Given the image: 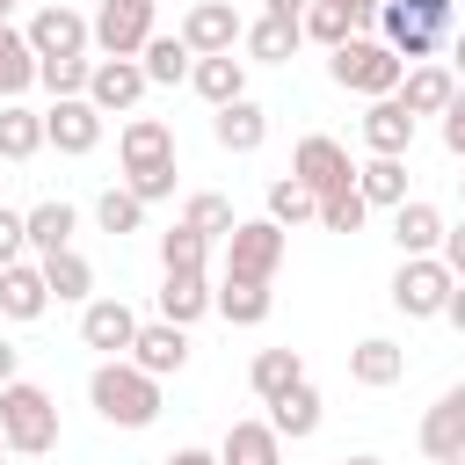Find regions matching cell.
I'll return each mask as SVG.
<instances>
[{
  "mask_svg": "<svg viewBox=\"0 0 465 465\" xmlns=\"http://www.w3.org/2000/svg\"><path fill=\"white\" fill-rule=\"evenodd\" d=\"M36 44H29V29H7L0 22V94H22L29 80H36Z\"/></svg>",
  "mask_w": 465,
  "mask_h": 465,
  "instance_id": "obj_32",
  "label": "cell"
},
{
  "mask_svg": "<svg viewBox=\"0 0 465 465\" xmlns=\"http://www.w3.org/2000/svg\"><path fill=\"white\" fill-rule=\"evenodd\" d=\"M247 36V22L232 15V0H196L189 15H182V44L196 51V58H211V51H232Z\"/></svg>",
  "mask_w": 465,
  "mask_h": 465,
  "instance_id": "obj_11",
  "label": "cell"
},
{
  "mask_svg": "<svg viewBox=\"0 0 465 465\" xmlns=\"http://www.w3.org/2000/svg\"><path fill=\"white\" fill-rule=\"evenodd\" d=\"M153 80H145V65L138 58H94V73H87V102L102 109V116H116V109H138V94H145Z\"/></svg>",
  "mask_w": 465,
  "mask_h": 465,
  "instance_id": "obj_12",
  "label": "cell"
},
{
  "mask_svg": "<svg viewBox=\"0 0 465 465\" xmlns=\"http://www.w3.org/2000/svg\"><path fill=\"white\" fill-rule=\"evenodd\" d=\"M443 320H450V327H458V334H465V276H458V283H450V305H443Z\"/></svg>",
  "mask_w": 465,
  "mask_h": 465,
  "instance_id": "obj_47",
  "label": "cell"
},
{
  "mask_svg": "<svg viewBox=\"0 0 465 465\" xmlns=\"http://www.w3.org/2000/svg\"><path fill=\"white\" fill-rule=\"evenodd\" d=\"M189 87H196L211 109H225V102H240V94H247V58H232V51H211V58H196Z\"/></svg>",
  "mask_w": 465,
  "mask_h": 465,
  "instance_id": "obj_22",
  "label": "cell"
},
{
  "mask_svg": "<svg viewBox=\"0 0 465 465\" xmlns=\"http://www.w3.org/2000/svg\"><path fill=\"white\" fill-rule=\"evenodd\" d=\"M87 73H94V58H44L36 65V80L51 94H87Z\"/></svg>",
  "mask_w": 465,
  "mask_h": 465,
  "instance_id": "obj_42",
  "label": "cell"
},
{
  "mask_svg": "<svg viewBox=\"0 0 465 465\" xmlns=\"http://www.w3.org/2000/svg\"><path fill=\"white\" fill-rule=\"evenodd\" d=\"M15 7H22V0H0V22H7V15H15Z\"/></svg>",
  "mask_w": 465,
  "mask_h": 465,
  "instance_id": "obj_53",
  "label": "cell"
},
{
  "mask_svg": "<svg viewBox=\"0 0 465 465\" xmlns=\"http://www.w3.org/2000/svg\"><path fill=\"white\" fill-rule=\"evenodd\" d=\"M291 174L312 189V196H327V189H349L356 182V167H349V153L327 138V131H312V138H298V153H291Z\"/></svg>",
  "mask_w": 465,
  "mask_h": 465,
  "instance_id": "obj_10",
  "label": "cell"
},
{
  "mask_svg": "<svg viewBox=\"0 0 465 465\" xmlns=\"http://www.w3.org/2000/svg\"><path fill=\"white\" fill-rule=\"evenodd\" d=\"M240 44H247V58H262V65H283V58L305 44V29H298L291 15H262V22H254Z\"/></svg>",
  "mask_w": 465,
  "mask_h": 465,
  "instance_id": "obj_28",
  "label": "cell"
},
{
  "mask_svg": "<svg viewBox=\"0 0 465 465\" xmlns=\"http://www.w3.org/2000/svg\"><path fill=\"white\" fill-rule=\"evenodd\" d=\"M44 283H51V298H87L94 291V269H87V254L58 247V254H44Z\"/></svg>",
  "mask_w": 465,
  "mask_h": 465,
  "instance_id": "obj_37",
  "label": "cell"
},
{
  "mask_svg": "<svg viewBox=\"0 0 465 465\" xmlns=\"http://www.w3.org/2000/svg\"><path fill=\"white\" fill-rule=\"evenodd\" d=\"M160 465H218V450H167Z\"/></svg>",
  "mask_w": 465,
  "mask_h": 465,
  "instance_id": "obj_48",
  "label": "cell"
},
{
  "mask_svg": "<svg viewBox=\"0 0 465 465\" xmlns=\"http://www.w3.org/2000/svg\"><path fill=\"white\" fill-rule=\"evenodd\" d=\"M436 465H465V458H436Z\"/></svg>",
  "mask_w": 465,
  "mask_h": 465,
  "instance_id": "obj_55",
  "label": "cell"
},
{
  "mask_svg": "<svg viewBox=\"0 0 465 465\" xmlns=\"http://www.w3.org/2000/svg\"><path fill=\"white\" fill-rule=\"evenodd\" d=\"M458 189H465V174H458Z\"/></svg>",
  "mask_w": 465,
  "mask_h": 465,
  "instance_id": "obj_58",
  "label": "cell"
},
{
  "mask_svg": "<svg viewBox=\"0 0 465 465\" xmlns=\"http://www.w3.org/2000/svg\"><path fill=\"white\" fill-rule=\"evenodd\" d=\"M363 218H371V203H363V189H356V182L320 196V225H327V232H356Z\"/></svg>",
  "mask_w": 465,
  "mask_h": 465,
  "instance_id": "obj_41",
  "label": "cell"
},
{
  "mask_svg": "<svg viewBox=\"0 0 465 465\" xmlns=\"http://www.w3.org/2000/svg\"><path fill=\"white\" fill-rule=\"evenodd\" d=\"M421 450H429V458H465V385H450V392L421 414Z\"/></svg>",
  "mask_w": 465,
  "mask_h": 465,
  "instance_id": "obj_17",
  "label": "cell"
},
{
  "mask_svg": "<svg viewBox=\"0 0 465 465\" xmlns=\"http://www.w3.org/2000/svg\"><path fill=\"white\" fill-rule=\"evenodd\" d=\"M436 254L450 262V276H465V225H443V247Z\"/></svg>",
  "mask_w": 465,
  "mask_h": 465,
  "instance_id": "obj_46",
  "label": "cell"
},
{
  "mask_svg": "<svg viewBox=\"0 0 465 465\" xmlns=\"http://www.w3.org/2000/svg\"><path fill=\"white\" fill-rule=\"evenodd\" d=\"M334 465H349V458H334Z\"/></svg>",
  "mask_w": 465,
  "mask_h": 465,
  "instance_id": "obj_56",
  "label": "cell"
},
{
  "mask_svg": "<svg viewBox=\"0 0 465 465\" xmlns=\"http://www.w3.org/2000/svg\"><path fill=\"white\" fill-rule=\"evenodd\" d=\"M22 247H29V211H7L0 203V269L22 262Z\"/></svg>",
  "mask_w": 465,
  "mask_h": 465,
  "instance_id": "obj_43",
  "label": "cell"
},
{
  "mask_svg": "<svg viewBox=\"0 0 465 465\" xmlns=\"http://www.w3.org/2000/svg\"><path fill=\"white\" fill-rule=\"evenodd\" d=\"M94 44H102V58H138L153 44V0H102L94 7Z\"/></svg>",
  "mask_w": 465,
  "mask_h": 465,
  "instance_id": "obj_7",
  "label": "cell"
},
{
  "mask_svg": "<svg viewBox=\"0 0 465 465\" xmlns=\"http://www.w3.org/2000/svg\"><path fill=\"white\" fill-rule=\"evenodd\" d=\"M51 138H44V116L36 109H22V102H7L0 109V160H36Z\"/></svg>",
  "mask_w": 465,
  "mask_h": 465,
  "instance_id": "obj_30",
  "label": "cell"
},
{
  "mask_svg": "<svg viewBox=\"0 0 465 465\" xmlns=\"http://www.w3.org/2000/svg\"><path fill=\"white\" fill-rule=\"evenodd\" d=\"M450 73H458V80H465V29H458V36H450Z\"/></svg>",
  "mask_w": 465,
  "mask_h": 465,
  "instance_id": "obj_52",
  "label": "cell"
},
{
  "mask_svg": "<svg viewBox=\"0 0 465 465\" xmlns=\"http://www.w3.org/2000/svg\"><path fill=\"white\" fill-rule=\"evenodd\" d=\"M218 465H283V436L269 421H232L218 443Z\"/></svg>",
  "mask_w": 465,
  "mask_h": 465,
  "instance_id": "obj_24",
  "label": "cell"
},
{
  "mask_svg": "<svg viewBox=\"0 0 465 465\" xmlns=\"http://www.w3.org/2000/svg\"><path fill=\"white\" fill-rule=\"evenodd\" d=\"M298 378H305V356H298V349H262V356H254V371H247V385H254L262 400L291 392Z\"/></svg>",
  "mask_w": 465,
  "mask_h": 465,
  "instance_id": "obj_33",
  "label": "cell"
},
{
  "mask_svg": "<svg viewBox=\"0 0 465 465\" xmlns=\"http://www.w3.org/2000/svg\"><path fill=\"white\" fill-rule=\"evenodd\" d=\"M15 363H22V349H15V341H0V385H15Z\"/></svg>",
  "mask_w": 465,
  "mask_h": 465,
  "instance_id": "obj_50",
  "label": "cell"
},
{
  "mask_svg": "<svg viewBox=\"0 0 465 465\" xmlns=\"http://www.w3.org/2000/svg\"><path fill=\"white\" fill-rule=\"evenodd\" d=\"M131 189L145 203H160V196H174V167H145V174H131Z\"/></svg>",
  "mask_w": 465,
  "mask_h": 465,
  "instance_id": "obj_44",
  "label": "cell"
},
{
  "mask_svg": "<svg viewBox=\"0 0 465 465\" xmlns=\"http://www.w3.org/2000/svg\"><path fill=\"white\" fill-rule=\"evenodd\" d=\"M44 138H51L58 153H94V145H102V109H94L87 94H58V102L44 109Z\"/></svg>",
  "mask_w": 465,
  "mask_h": 465,
  "instance_id": "obj_9",
  "label": "cell"
},
{
  "mask_svg": "<svg viewBox=\"0 0 465 465\" xmlns=\"http://www.w3.org/2000/svg\"><path fill=\"white\" fill-rule=\"evenodd\" d=\"M0 436H7L15 458H44V450H58V407H51V392L29 385V378L0 385Z\"/></svg>",
  "mask_w": 465,
  "mask_h": 465,
  "instance_id": "obj_4",
  "label": "cell"
},
{
  "mask_svg": "<svg viewBox=\"0 0 465 465\" xmlns=\"http://www.w3.org/2000/svg\"><path fill=\"white\" fill-rule=\"evenodd\" d=\"M182 218H189L203 240H232V225H240V218H232V203H225V196H211V189H196Z\"/></svg>",
  "mask_w": 465,
  "mask_h": 465,
  "instance_id": "obj_40",
  "label": "cell"
},
{
  "mask_svg": "<svg viewBox=\"0 0 465 465\" xmlns=\"http://www.w3.org/2000/svg\"><path fill=\"white\" fill-rule=\"evenodd\" d=\"M356 189H363V203H407V160L400 153H371L356 167Z\"/></svg>",
  "mask_w": 465,
  "mask_h": 465,
  "instance_id": "obj_29",
  "label": "cell"
},
{
  "mask_svg": "<svg viewBox=\"0 0 465 465\" xmlns=\"http://www.w3.org/2000/svg\"><path fill=\"white\" fill-rule=\"evenodd\" d=\"M203 254H211V240H203L189 218L160 232V269H203Z\"/></svg>",
  "mask_w": 465,
  "mask_h": 465,
  "instance_id": "obj_39",
  "label": "cell"
},
{
  "mask_svg": "<svg viewBox=\"0 0 465 465\" xmlns=\"http://www.w3.org/2000/svg\"><path fill=\"white\" fill-rule=\"evenodd\" d=\"M283 247H291V232H283L276 218H240V225H232V240H225V276L269 283V276L283 269Z\"/></svg>",
  "mask_w": 465,
  "mask_h": 465,
  "instance_id": "obj_6",
  "label": "cell"
},
{
  "mask_svg": "<svg viewBox=\"0 0 465 465\" xmlns=\"http://www.w3.org/2000/svg\"><path fill=\"white\" fill-rule=\"evenodd\" d=\"M269 305H276V298H269V283H247V276H225V283H218V312H225L232 327H262V320H269Z\"/></svg>",
  "mask_w": 465,
  "mask_h": 465,
  "instance_id": "obj_31",
  "label": "cell"
},
{
  "mask_svg": "<svg viewBox=\"0 0 465 465\" xmlns=\"http://www.w3.org/2000/svg\"><path fill=\"white\" fill-rule=\"evenodd\" d=\"M116 153H124V174L174 167V131H167L160 116H131V124H124V138H116Z\"/></svg>",
  "mask_w": 465,
  "mask_h": 465,
  "instance_id": "obj_14",
  "label": "cell"
},
{
  "mask_svg": "<svg viewBox=\"0 0 465 465\" xmlns=\"http://www.w3.org/2000/svg\"><path fill=\"white\" fill-rule=\"evenodd\" d=\"M269 429H276V436H291V443L320 429V392H312V378H298L291 392H276V400H269Z\"/></svg>",
  "mask_w": 465,
  "mask_h": 465,
  "instance_id": "obj_27",
  "label": "cell"
},
{
  "mask_svg": "<svg viewBox=\"0 0 465 465\" xmlns=\"http://www.w3.org/2000/svg\"><path fill=\"white\" fill-rule=\"evenodd\" d=\"M44 305H51L44 262H36V269H29V262H7V269H0V312H7V320H44Z\"/></svg>",
  "mask_w": 465,
  "mask_h": 465,
  "instance_id": "obj_21",
  "label": "cell"
},
{
  "mask_svg": "<svg viewBox=\"0 0 465 465\" xmlns=\"http://www.w3.org/2000/svg\"><path fill=\"white\" fill-rule=\"evenodd\" d=\"M80 341L102 349V356H124V349L138 341V312H131L124 298H87V312H80Z\"/></svg>",
  "mask_w": 465,
  "mask_h": 465,
  "instance_id": "obj_13",
  "label": "cell"
},
{
  "mask_svg": "<svg viewBox=\"0 0 465 465\" xmlns=\"http://www.w3.org/2000/svg\"><path fill=\"white\" fill-rule=\"evenodd\" d=\"M29 44H36V58H87L94 22H80L65 0H51V7H36V15H29Z\"/></svg>",
  "mask_w": 465,
  "mask_h": 465,
  "instance_id": "obj_8",
  "label": "cell"
},
{
  "mask_svg": "<svg viewBox=\"0 0 465 465\" xmlns=\"http://www.w3.org/2000/svg\"><path fill=\"white\" fill-rule=\"evenodd\" d=\"M36 7H51V0H36Z\"/></svg>",
  "mask_w": 465,
  "mask_h": 465,
  "instance_id": "obj_57",
  "label": "cell"
},
{
  "mask_svg": "<svg viewBox=\"0 0 465 465\" xmlns=\"http://www.w3.org/2000/svg\"><path fill=\"white\" fill-rule=\"evenodd\" d=\"M443 145L465 160V87H458V94H450V109H443Z\"/></svg>",
  "mask_w": 465,
  "mask_h": 465,
  "instance_id": "obj_45",
  "label": "cell"
},
{
  "mask_svg": "<svg viewBox=\"0 0 465 465\" xmlns=\"http://www.w3.org/2000/svg\"><path fill=\"white\" fill-rule=\"evenodd\" d=\"M305 7H312V0H262V15H291V22H298Z\"/></svg>",
  "mask_w": 465,
  "mask_h": 465,
  "instance_id": "obj_49",
  "label": "cell"
},
{
  "mask_svg": "<svg viewBox=\"0 0 465 465\" xmlns=\"http://www.w3.org/2000/svg\"><path fill=\"white\" fill-rule=\"evenodd\" d=\"M211 305H218V291L203 283V269H167V276H160V320L189 327V320H203Z\"/></svg>",
  "mask_w": 465,
  "mask_h": 465,
  "instance_id": "obj_16",
  "label": "cell"
},
{
  "mask_svg": "<svg viewBox=\"0 0 465 465\" xmlns=\"http://www.w3.org/2000/svg\"><path fill=\"white\" fill-rule=\"evenodd\" d=\"M269 218H276V225L291 232V225H305V218H320V196H312V189H305L298 174H291V182H269Z\"/></svg>",
  "mask_w": 465,
  "mask_h": 465,
  "instance_id": "obj_38",
  "label": "cell"
},
{
  "mask_svg": "<svg viewBox=\"0 0 465 465\" xmlns=\"http://www.w3.org/2000/svg\"><path fill=\"white\" fill-rule=\"evenodd\" d=\"M450 262L443 254H400V269H392V305L407 312V320H436L443 305H450Z\"/></svg>",
  "mask_w": 465,
  "mask_h": 465,
  "instance_id": "obj_5",
  "label": "cell"
},
{
  "mask_svg": "<svg viewBox=\"0 0 465 465\" xmlns=\"http://www.w3.org/2000/svg\"><path fill=\"white\" fill-rule=\"evenodd\" d=\"M363 145H371V153H407V145H414V109H407L400 94H378V102L363 109Z\"/></svg>",
  "mask_w": 465,
  "mask_h": 465,
  "instance_id": "obj_20",
  "label": "cell"
},
{
  "mask_svg": "<svg viewBox=\"0 0 465 465\" xmlns=\"http://www.w3.org/2000/svg\"><path fill=\"white\" fill-rule=\"evenodd\" d=\"M87 400H94V414H102L109 429H153V421H160V378H153V371H138L131 356L94 363Z\"/></svg>",
  "mask_w": 465,
  "mask_h": 465,
  "instance_id": "obj_1",
  "label": "cell"
},
{
  "mask_svg": "<svg viewBox=\"0 0 465 465\" xmlns=\"http://www.w3.org/2000/svg\"><path fill=\"white\" fill-rule=\"evenodd\" d=\"M378 36L407 65H421L458 36V0H378Z\"/></svg>",
  "mask_w": 465,
  "mask_h": 465,
  "instance_id": "obj_2",
  "label": "cell"
},
{
  "mask_svg": "<svg viewBox=\"0 0 465 465\" xmlns=\"http://www.w3.org/2000/svg\"><path fill=\"white\" fill-rule=\"evenodd\" d=\"M392 240H400V254H436V247H443V218H436V203H421V196L392 203Z\"/></svg>",
  "mask_w": 465,
  "mask_h": 465,
  "instance_id": "obj_25",
  "label": "cell"
},
{
  "mask_svg": "<svg viewBox=\"0 0 465 465\" xmlns=\"http://www.w3.org/2000/svg\"><path fill=\"white\" fill-rule=\"evenodd\" d=\"M131 363L138 371H153V378H174L182 363H189V334L174 327V320H138V341H131Z\"/></svg>",
  "mask_w": 465,
  "mask_h": 465,
  "instance_id": "obj_15",
  "label": "cell"
},
{
  "mask_svg": "<svg viewBox=\"0 0 465 465\" xmlns=\"http://www.w3.org/2000/svg\"><path fill=\"white\" fill-rule=\"evenodd\" d=\"M349 465H385V458H349Z\"/></svg>",
  "mask_w": 465,
  "mask_h": 465,
  "instance_id": "obj_54",
  "label": "cell"
},
{
  "mask_svg": "<svg viewBox=\"0 0 465 465\" xmlns=\"http://www.w3.org/2000/svg\"><path fill=\"white\" fill-rule=\"evenodd\" d=\"M334 7H349L356 22H378V0H334Z\"/></svg>",
  "mask_w": 465,
  "mask_h": 465,
  "instance_id": "obj_51",
  "label": "cell"
},
{
  "mask_svg": "<svg viewBox=\"0 0 465 465\" xmlns=\"http://www.w3.org/2000/svg\"><path fill=\"white\" fill-rule=\"evenodd\" d=\"M94 225H102V232H116V240H124V232H138V225H145V196H138L131 182H124V189H102Z\"/></svg>",
  "mask_w": 465,
  "mask_h": 465,
  "instance_id": "obj_36",
  "label": "cell"
},
{
  "mask_svg": "<svg viewBox=\"0 0 465 465\" xmlns=\"http://www.w3.org/2000/svg\"><path fill=\"white\" fill-rule=\"evenodd\" d=\"M29 247H36V254L73 247V203H65V196H51V203H36V211H29Z\"/></svg>",
  "mask_w": 465,
  "mask_h": 465,
  "instance_id": "obj_34",
  "label": "cell"
},
{
  "mask_svg": "<svg viewBox=\"0 0 465 465\" xmlns=\"http://www.w3.org/2000/svg\"><path fill=\"white\" fill-rule=\"evenodd\" d=\"M0 450H7V436H0Z\"/></svg>",
  "mask_w": 465,
  "mask_h": 465,
  "instance_id": "obj_59",
  "label": "cell"
},
{
  "mask_svg": "<svg viewBox=\"0 0 465 465\" xmlns=\"http://www.w3.org/2000/svg\"><path fill=\"white\" fill-rule=\"evenodd\" d=\"M450 94H458V73H450V65H436V58L407 65V80H400V102H407L414 116H443V109H450Z\"/></svg>",
  "mask_w": 465,
  "mask_h": 465,
  "instance_id": "obj_18",
  "label": "cell"
},
{
  "mask_svg": "<svg viewBox=\"0 0 465 465\" xmlns=\"http://www.w3.org/2000/svg\"><path fill=\"white\" fill-rule=\"evenodd\" d=\"M400 371H407V349H400V341H385V334H371V341H356V349H349V378H356V385H371V392L400 385Z\"/></svg>",
  "mask_w": 465,
  "mask_h": 465,
  "instance_id": "obj_23",
  "label": "cell"
},
{
  "mask_svg": "<svg viewBox=\"0 0 465 465\" xmlns=\"http://www.w3.org/2000/svg\"><path fill=\"white\" fill-rule=\"evenodd\" d=\"M211 138L225 145V153H262V138H269V109L262 102H225L218 116H211Z\"/></svg>",
  "mask_w": 465,
  "mask_h": 465,
  "instance_id": "obj_19",
  "label": "cell"
},
{
  "mask_svg": "<svg viewBox=\"0 0 465 465\" xmlns=\"http://www.w3.org/2000/svg\"><path fill=\"white\" fill-rule=\"evenodd\" d=\"M327 80L334 87H349V94H400V80H407V58L385 44V36H349L341 51H327Z\"/></svg>",
  "mask_w": 465,
  "mask_h": 465,
  "instance_id": "obj_3",
  "label": "cell"
},
{
  "mask_svg": "<svg viewBox=\"0 0 465 465\" xmlns=\"http://www.w3.org/2000/svg\"><path fill=\"white\" fill-rule=\"evenodd\" d=\"M298 29H305L312 44H327V51H341V44L356 36V15H349V7H334V0H312V7L298 15Z\"/></svg>",
  "mask_w": 465,
  "mask_h": 465,
  "instance_id": "obj_35",
  "label": "cell"
},
{
  "mask_svg": "<svg viewBox=\"0 0 465 465\" xmlns=\"http://www.w3.org/2000/svg\"><path fill=\"white\" fill-rule=\"evenodd\" d=\"M138 65H145V80H153V87H182V80L196 73V51L182 44V29H174V36H160V29H153V44L138 51Z\"/></svg>",
  "mask_w": 465,
  "mask_h": 465,
  "instance_id": "obj_26",
  "label": "cell"
}]
</instances>
